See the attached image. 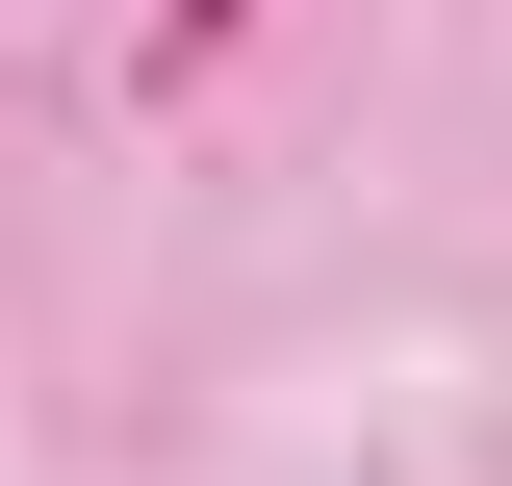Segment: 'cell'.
I'll use <instances>...</instances> for the list:
<instances>
[{
    "label": "cell",
    "mask_w": 512,
    "mask_h": 486,
    "mask_svg": "<svg viewBox=\"0 0 512 486\" xmlns=\"http://www.w3.org/2000/svg\"><path fill=\"white\" fill-rule=\"evenodd\" d=\"M205 26H231V0H180V52H205Z\"/></svg>",
    "instance_id": "cell-1"
}]
</instances>
